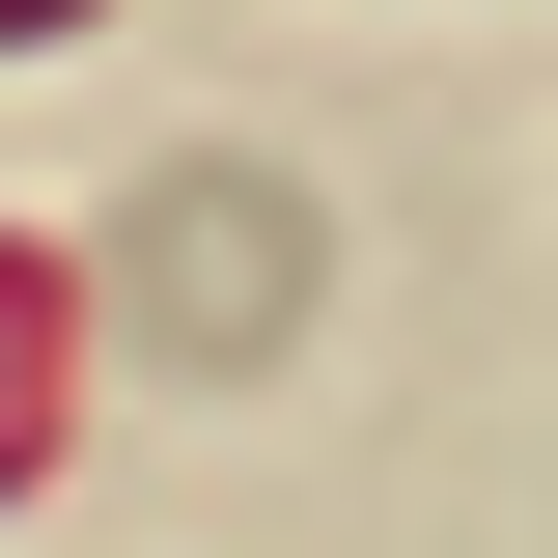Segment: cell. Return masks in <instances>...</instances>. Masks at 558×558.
I'll return each instance as SVG.
<instances>
[{"instance_id": "2", "label": "cell", "mask_w": 558, "mask_h": 558, "mask_svg": "<svg viewBox=\"0 0 558 558\" xmlns=\"http://www.w3.org/2000/svg\"><path fill=\"white\" fill-rule=\"evenodd\" d=\"M57 28H112V0H0V57H57Z\"/></svg>"}, {"instance_id": "1", "label": "cell", "mask_w": 558, "mask_h": 558, "mask_svg": "<svg viewBox=\"0 0 558 558\" xmlns=\"http://www.w3.org/2000/svg\"><path fill=\"white\" fill-rule=\"evenodd\" d=\"M57 447H84V252L0 223V502H57Z\"/></svg>"}]
</instances>
